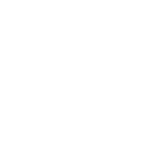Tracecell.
<instances>
[]
</instances>
